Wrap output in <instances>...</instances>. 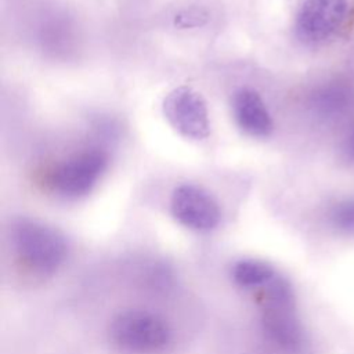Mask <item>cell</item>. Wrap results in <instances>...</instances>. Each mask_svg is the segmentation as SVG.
I'll use <instances>...</instances> for the list:
<instances>
[{"label": "cell", "instance_id": "8fae6325", "mask_svg": "<svg viewBox=\"0 0 354 354\" xmlns=\"http://www.w3.org/2000/svg\"><path fill=\"white\" fill-rule=\"evenodd\" d=\"M344 152H346L347 158L354 162V129H353V131L348 134V137H347V140H346Z\"/></svg>", "mask_w": 354, "mask_h": 354}, {"label": "cell", "instance_id": "7a4b0ae2", "mask_svg": "<svg viewBox=\"0 0 354 354\" xmlns=\"http://www.w3.org/2000/svg\"><path fill=\"white\" fill-rule=\"evenodd\" d=\"M12 245L21 260L40 274L54 272L66 259L65 236L41 221L21 218L12 225Z\"/></svg>", "mask_w": 354, "mask_h": 354}, {"label": "cell", "instance_id": "ba28073f", "mask_svg": "<svg viewBox=\"0 0 354 354\" xmlns=\"http://www.w3.org/2000/svg\"><path fill=\"white\" fill-rule=\"evenodd\" d=\"M232 112L239 129L252 137H268L274 129L271 113L256 90H238L232 98Z\"/></svg>", "mask_w": 354, "mask_h": 354}, {"label": "cell", "instance_id": "8992f818", "mask_svg": "<svg viewBox=\"0 0 354 354\" xmlns=\"http://www.w3.org/2000/svg\"><path fill=\"white\" fill-rule=\"evenodd\" d=\"M163 113L171 127L185 138L205 140L210 134L205 98L191 87L181 86L163 100Z\"/></svg>", "mask_w": 354, "mask_h": 354}, {"label": "cell", "instance_id": "5b68a950", "mask_svg": "<svg viewBox=\"0 0 354 354\" xmlns=\"http://www.w3.org/2000/svg\"><path fill=\"white\" fill-rule=\"evenodd\" d=\"M347 0H304L296 14L295 32L306 44L332 39L347 18Z\"/></svg>", "mask_w": 354, "mask_h": 354}, {"label": "cell", "instance_id": "277c9868", "mask_svg": "<svg viewBox=\"0 0 354 354\" xmlns=\"http://www.w3.org/2000/svg\"><path fill=\"white\" fill-rule=\"evenodd\" d=\"M108 167V155L90 148L72 155L51 173L50 185L61 196L80 198L88 194Z\"/></svg>", "mask_w": 354, "mask_h": 354}, {"label": "cell", "instance_id": "6da1fadb", "mask_svg": "<svg viewBox=\"0 0 354 354\" xmlns=\"http://www.w3.org/2000/svg\"><path fill=\"white\" fill-rule=\"evenodd\" d=\"M261 325L267 337L283 351L297 354L304 348L306 336L296 314L293 289L278 274L261 288Z\"/></svg>", "mask_w": 354, "mask_h": 354}, {"label": "cell", "instance_id": "3957f363", "mask_svg": "<svg viewBox=\"0 0 354 354\" xmlns=\"http://www.w3.org/2000/svg\"><path fill=\"white\" fill-rule=\"evenodd\" d=\"M109 332L119 348L133 354L160 353L171 340L167 322L147 310H127L118 314Z\"/></svg>", "mask_w": 354, "mask_h": 354}, {"label": "cell", "instance_id": "52a82bcc", "mask_svg": "<svg viewBox=\"0 0 354 354\" xmlns=\"http://www.w3.org/2000/svg\"><path fill=\"white\" fill-rule=\"evenodd\" d=\"M170 212L181 225L194 231H210L221 218L220 206L213 195L194 184H181L174 188Z\"/></svg>", "mask_w": 354, "mask_h": 354}, {"label": "cell", "instance_id": "9c48e42d", "mask_svg": "<svg viewBox=\"0 0 354 354\" xmlns=\"http://www.w3.org/2000/svg\"><path fill=\"white\" fill-rule=\"evenodd\" d=\"M275 275L271 264L256 259L239 260L232 267V278L242 288H263Z\"/></svg>", "mask_w": 354, "mask_h": 354}, {"label": "cell", "instance_id": "30bf717a", "mask_svg": "<svg viewBox=\"0 0 354 354\" xmlns=\"http://www.w3.org/2000/svg\"><path fill=\"white\" fill-rule=\"evenodd\" d=\"M335 227L346 232H354V199H346L335 205L330 212Z\"/></svg>", "mask_w": 354, "mask_h": 354}]
</instances>
